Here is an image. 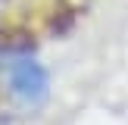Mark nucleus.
I'll return each mask as SVG.
<instances>
[{
    "instance_id": "nucleus-1",
    "label": "nucleus",
    "mask_w": 128,
    "mask_h": 125,
    "mask_svg": "<svg viewBox=\"0 0 128 125\" xmlns=\"http://www.w3.org/2000/svg\"><path fill=\"white\" fill-rule=\"evenodd\" d=\"M3 81L10 94L25 106H41L50 97V72L34 56H10L3 62Z\"/></svg>"
},
{
    "instance_id": "nucleus-2",
    "label": "nucleus",
    "mask_w": 128,
    "mask_h": 125,
    "mask_svg": "<svg viewBox=\"0 0 128 125\" xmlns=\"http://www.w3.org/2000/svg\"><path fill=\"white\" fill-rule=\"evenodd\" d=\"M0 125H3V119H0Z\"/></svg>"
}]
</instances>
